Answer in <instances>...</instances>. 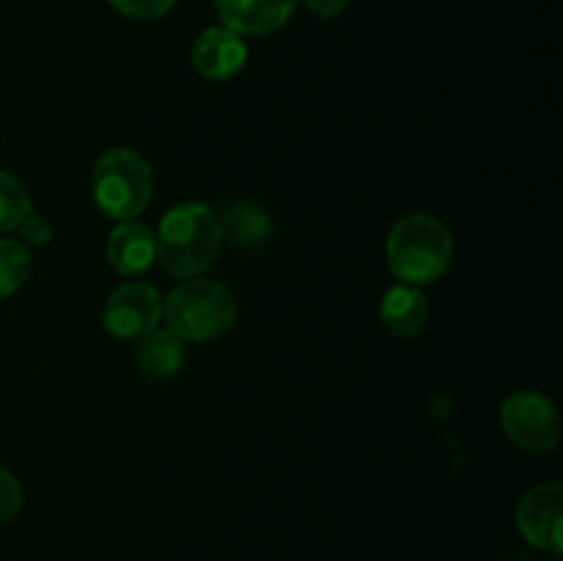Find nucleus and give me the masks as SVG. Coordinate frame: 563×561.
Segmentation results:
<instances>
[{
    "mask_svg": "<svg viewBox=\"0 0 563 561\" xmlns=\"http://www.w3.org/2000/svg\"><path fill=\"white\" fill-rule=\"evenodd\" d=\"M379 319H383L385 330L390 336L412 339V336H421L429 328L432 308H429L427 295L418 286L396 284L379 300Z\"/></svg>",
    "mask_w": 563,
    "mask_h": 561,
    "instance_id": "nucleus-11",
    "label": "nucleus"
},
{
    "mask_svg": "<svg viewBox=\"0 0 563 561\" xmlns=\"http://www.w3.org/2000/svg\"><path fill=\"white\" fill-rule=\"evenodd\" d=\"M157 258L176 278H198L220 256L223 231L218 212L207 204L185 201L170 207L157 226Z\"/></svg>",
    "mask_w": 563,
    "mask_h": 561,
    "instance_id": "nucleus-1",
    "label": "nucleus"
},
{
    "mask_svg": "<svg viewBox=\"0 0 563 561\" xmlns=\"http://www.w3.org/2000/svg\"><path fill=\"white\" fill-rule=\"evenodd\" d=\"M33 212L27 187L9 170H0V234L20 229L22 220Z\"/></svg>",
    "mask_w": 563,
    "mask_h": 561,
    "instance_id": "nucleus-14",
    "label": "nucleus"
},
{
    "mask_svg": "<svg viewBox=\"0 0 563 561\" xmlns=\"http://www.w3.org/2000/svg\"><path fill=\"white\" fill-rule=\"evenodd\" d=\"M190 61L203 80L225 82L240 75L247 64V44L229 28H207L192 42Z\"/></svg>",
    "mask_w": 563,
    "mask_h": 561,
    "instance_id": "nucleus-8",
    "label": "nucleus"
},
{
    "mask_svg": "<svg viewBox=\"0 0 563 561\" xmlns=\"http://www.w3.org/2000/svg\"><path fill=\"white\" fill-rule=\"evenodd\" d=\"M163 322V297L146 280H124L104 302L102 324L113 339L141 341Z\"/></svg>",
    "mask_w": 563,
    "mask_h": 561,
    "instance_id": "nucleus-6",
    "label": "nucleus"
},
{
    "mask_svg": "<svg viewBox=\"0 0 563 561\" xmlns=\"http://www.w3.org/2000/svg\"><path fill=\"white\" fill-rule=\"evenodd\" d=\"M218 220L223 240H229L236 248H245V251L262 248L269 240V231H273V220H269L267 209L251 201L229 204L218 215Z\"/></svg>",
    "mask_w": 563,
    "mask_h": 561,
    "instance_id": "nucleus-13",
    "label": "nucleus"
},
{
    "mask_svg": "<svg viewBox=\"0 0 563 561\" xmlns=\"http://www.w3.org/2000/svg\"><path fill=\"white\" fill-rule=\"evenodd\" d=\"M108 262L124 278H137L146 273L157 258V242L154 234L137 220H121L108 237Z\"/></svg>",
    "mask_w": 563,
    "mask_h": 561,
    "instance_id": "nucleus-10",
    "label": "nucleus"
},
{
    "mask_svg": "<svg viewBox=\"0 0 563 561\" xmlns=\"http://www.w3.org/2000/svg\"><path fill=\"white\" fill-rule=\"evenodd\" d=\"M388 267L401 284L427 286L434 284L454 258V237L443 220L427 212L405 215L390 229L385 242Z\"/></svg>",
    "mask_w": 563,
    "mask_h": 561,
    "instance_id": "nucleus-2",
    "label": "nucleus"
},
{
    "mask_svg": "<svg viewBox=\"0 0 563 561\" xmlns=\"http://www.w3.org/2000/svg\"><path fill=\"white\" fill-rule=\"evenodd\" d=\"M297 0H214L220 22L240 36H267L291 20Z\"/></svg>",
    "mask_w": 563,
    "mask_h": 561,
    "instance_id": "nucleus-9",
    "label": "nucleus"
},
{
    "mask_svg": "<svg viewBox=\"0 0 563 561\" xmlns=\"http://www.w3.org/2000/svg\"><path fill=\"white\" fill-rule=\"evenodd\" d=\"M154 193L152 165L135 148H110L91 168L93 204L113 220H135Z\"/></svg>",
    "mask_w": 563,
    "mask_h": 561,
    "instance_id": "nucleus-4",
    "label": "nucleus"
},
{
    "mask_svg": "<svg viewBox=\"0 0 563 561\" xmlns=\"http://www.w3.org/2000/svg\"><path fill=\"white\" fill-rule=\"evenodd\" d=\"M236 295L223 280L187 278L163 300L165 330L181 341H212L229 333L236 322Z\"/></svg>",
    "mask_w": 563,
    "mask_h": 561,
    "instance_id": "nucleus-3",
    "label": "nucleus"
},
{
    "mask_svg": "<svg viewBox=\"0 0 563 561\" xmlns=\"http://www.w3.org/2000/svg\"><path fill=\"white\" fill-rule=\"evenodd\" d=\"M20 237H22V245H47L49 237H53V226H49V220L44 218V215H36L31 212L25 220L20 223Z\"/></svg>",
    "mask_w": 563,
    "mask_h": 561,
    "instance_id": "nucleus-18",
    "label": "nucleus"
},
{
    "mask_svg": "<svg viewBox=\"0 0 563 561\" xmlns=\"http://www.w3.org/2000/svg\"><path fill=\"white\" fill-rule=\"evenodd\" d=\"M119 14L130 20H159L176 6V0H108Z\"/></svg>",
    "mask_w": 563,
    "mask_h": 561,
    "instance_id": "nucleus-17",
    "label": "nucleus"
},
{
    "mask_svg": "<svg viewBox=\"0 0 563 561\" xmlns=\"http://www.w3.org/2000/svg\"><path fill=\"white\" fill-rule=\"evenodd\" d=\"M500 427L511 443L531 454H548L559 446L561 438L559 410L539 391L511 394L500 407Z\"/></svg>",
    "mask_w": 563,
    "mask_h": 561,
    "instance_id": "nucleus-5",
    "label": "nucleus"
},
{
    "mask_svg": "<svg viewBox=\"0 0 563 561\" xmlns=\"http://www.w3.org/2000/svg\"><path fill=\"white\" fill-rule=\"evenodd\" d=\"M22 504H25V493H22L20 479L9 468L0 465V526L14 520L20 515Z\"/></svg>",
    "mask_w": 563,
    "mask_h": 561,
    "instance_id": "nucleus-16",
    "label": "nucleus"
},
{
    "mask_svg": "<svg viewBox=\"0 0 563 561\" xmlns=\"http://www.w3.org/2000/svg\"><path fill=\"white\" fill-rule=\"evenodd\" d=\"M563 487L561 482H544L528 490L517 504V528L526 537L528 544L544 553H561L563 534Z\"/></svg>",
    "mask_w": 563,
    "mask_h": 561,
    "instance_id": "nucleus-7",
    "label": "nucleus"
},
{
    "mask_svg": "<svg viewBox=\"0 0 563 561\" xmlns=\"http://www.w3.org/2000/svg\"><path fill=\"white\" fill-rule=\"evenodd\" d=\"M297 3H302L311 14L322 16V20H333L350 6V0H297Z\"/></svg>",
    "mask_w": 563,
    "mask_h": 561,
    "instance_id": "nucleus-19",
    "label": "nucleus"
},
{
    "mask_svg": "<svg viewBox=\"0 0 563 561\" xmlns=\"http://www.w3.org/2000/svg\"><path fill=\"white\" fill-rule=\"evenodd\" d=\"M185 341L176 339L170 330H152L137 341L135 366L148 380H170L185 366Z\"/></svg>",
    "mask_w": 563,
    "mask_h": 561,
    "instance_id": "nucleus-12",
    "label": "nucleus"
},
{
    "mask_svg": "<svg viewBox=\"0 0 563 561\" xmlns=\"http://www.w3.org/2000/svg\"><path fill=\"white\" fill-rule=\"evenodd\" d=\"M31 275V253L22 242L0 240V300L14 295Z\"/></svg>",
    "mask_w": 563,
    "mask_h": 561,
    "instance_id": "nucleus-15",
    "label": "nucleus"
}]
</instances>
